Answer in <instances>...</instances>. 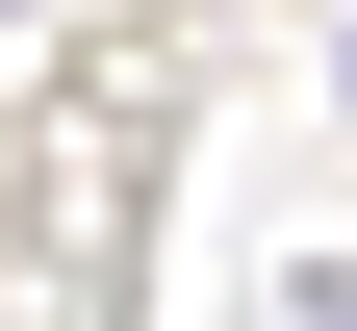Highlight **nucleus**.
Returning <instances> with one entry per match:
<instances>
[{
	"label": "nucleus",
	"mask_w": 357,
	"mask_h": 331,
	"mask_svg": "<svg viewBox=\"0 0 357 331\" xmlns=\"http://www.w3.org/2000/svg\"><path fill=\"white\" fill-rule=\"evenodd\" d=\"M306 331H357V306H306Z\"/></svg>",
	"instance_id": "1"
}]
</instances>
